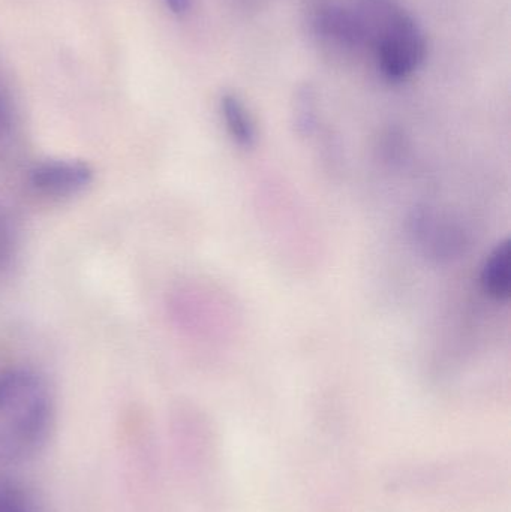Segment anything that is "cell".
I'll use <instances>...</instances> for the list:
<instances>
[{"mask_svg": "<svg viewBox=\"0 0 511 512\" xmlns=\"http://www.w3.org/2000/svg\"><path fill=\"white\" fill-rule=\"evenodd\" d=\"M53 426L54 400L47 381L29 369L0 372V463L35 456Z\"/></svg>", "mask_w": 511, "mask_h": 512, "instance_id": "1", "label": "cell"}, {"mask_svg": "<svg viewBox=\"0 0 511 512\" xmlns=\"http://www.w3.org/2000/svg\"><path fill=\"white\" fill-rule=\"evenodd\" d=\"M95 171L77 159H47L36 162L27 174L30 188L41 197L63 200L86 191L93 183Z\"/></svg>", "mask_w": 511, "mask_h": 512, "instance_id": "3", "label": "cell"}, {"mask_svg": "<svg viewBox=\"0 0 511 512\" xmlns=\"http://www.w3.org/2000/svg\"><path fill=\"white\" fill-rule=\"evenodd\" d=\"M164 3L170 9L171 14L177 15V17L188 14L192 6V0H164Z\"/></svg>", "mask_w": 511, "mask_h": 512, "instance_id": "10", "label": "cell"}, {"mask_svg": "<svg viewBox=\"0 0 511 512\" xmlns=\"http://www.w3.org/2000/svg\"><path fill=\"white\" fill-rule=\"evenodd\" d=\"M219 111L231 140L242 149H252L257 144V126L245 102L236 93H224L219 99Z\"/></svg>", "mask_w": 511, "mask_h": 512, "instance_id": "6", "label": "cell"}, {"mask_svg": "<svg viewBox=\"0 0 511 512\" xmlns=\"http://www.w3.org/2000/svg\"><path fill=\"white\" fill-rule=\"evenodd\" d=\"M6 236V219L5 216L0 213V246H2L3 240Z\"/></svg>", "mask_w": 511, "mask_h": 512, "instance_id": "11", "label": "cell"}, {"mask_svg": "<svg viewBox=\"0 0 511 512\" xmlns=\"http://www.w3.org/2000/svg\"><path fill=\"white\" fill-rule=\"evenodd\" d=\"M428 42L416 18L402 8L387 24L372 47L378 71L386 80H407L425 62Z\"/></svg>", "mask_w": 511, "mask_h": 512, "instance_id": "2", "label": "cell"}, {"mask_svg": "<svg viewBox=\"0 0 511 512\" xmlns=\"http://www.w3.org/2000/svg\"><path fill=\"white\" fill-rule=\"evenodd\" d=\"M413 234L417 242L425 248L426 254L434 258L458 255L465 242L458 228L449 224H438L434 216L426 213L414 216Z\"/></svg>", "mask_w": 511, "mask_h": 512, "instance_id": "4", "label": "cell"}, {"mask_svg": "<svg viewBox=\"0 0 511 512\" xmlns=\"http://www.w3.org/2000/svg\"><path fill=\"white\" fill-rule=\"evenodd\" d=\"M291 111L297 134L311 135L317 128V93L311 84H302L294 92Z\"/></svg>", "mask_w": 511, "mask_h": 512, "instance_id": "8", "label": "cell"}, {"mask_svg": "<svg viewBox=\"0 0 511 512\" xmlns=\"http://www.w3.org/2000/svg\"><path fill=\"white\" fill-rule=\"evenodd\" d=\"M18 131H20V123H18L14 96L8 84L0 77V153L2 156L11 153L17 146Z\"/></svg>", "mask_w": 511, "mask_h": 512, "instance_id": "7", "label": "cell"}, {"mask_svg": "<svg viewBox=\"0 0 511 512\" xmlns=\"http://www.w3.org/2000/svg\"><path fill=\"white\" fill-rule=\"evenodd\" d=\"M0 512H36L30 496L17 484L0 481Z\"/></svg>", "mask_w": 511, "mask_h": 512, "instance_id": "9", "label": "cell"}, {"mask_svg": "<svg viewBox=\"0 0 511 512\" xmlns=\"http://www.w3.org/2000/svg\"><path fill=\"white\" fill-rule=\"evenodd\" d=\"M483 292L498 303H506L511 295V243L501 242L486 258L480 271Z\"/></svg>", "mask_w": 511, "mask_h": 512, "instance_id": "5", "label": "cell"}]
</instances>
